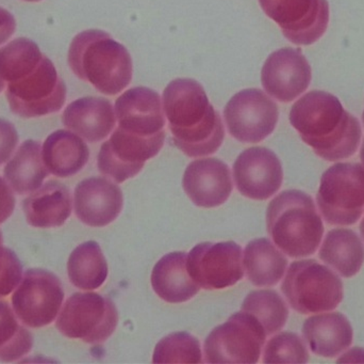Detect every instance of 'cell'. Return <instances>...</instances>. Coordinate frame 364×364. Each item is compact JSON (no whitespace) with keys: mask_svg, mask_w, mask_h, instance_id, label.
<instances>
[{"mask_svg":"<svg viewBox=\"0 0 364 364\" xmlns=\"http://www.w3.org/2000/svg\"><path fill=\"white\" fill-rule=\"evenodd\" d=\"M289 118L304 142L323 160L352 157L360 145L363 130L358 119L328 92H308L293 105Z\"/></svg>","mask_w":364,"mask_h":364,"instance_id":"6da1fadb","label":"cell"},{"mask_svg":"<svg viewBox=\"0 0 364 364\" xmlns=\"http://www.w3.org/2000/svg\"><path fill=\"white\" fill-rule=\"evenodd\" d=\"M162 105L175 145L188 157L215 153L225 137L224 124L198 81L177 78L164 91Z\"/></svg>","mask_w":364,"mask_h":364,"instance_id":"7a4b0ae2","label":"cell"},{"mask_svg":"<svg viewBox=\"0 0 364 364\" xmlns=\"http://www.w3.org/2000/svg\"><path fill=\"white\" fill-rule=\"evenodd\" d=\"M68 66L79 79L105 95H117L132 83V56L102 30H85L73 38Z\"/></svg>","mask_w":364,"mask_h":364,"instance_id":"3957f363","label":"cell"},{"mask_svg":"<svg viewBox=\"0 0 364 364\" xmlns=\"http://www.w3.org/2000/svg\"><path fill=\"white\" fill-rule=\"evenodd\" d=\"M267 226L275 245L290 258L314 254L324 234L314 200L301 190H286L269 203Z\"/></svg>","mask_w":364,"mask_h":364,"instance_id":"277c9868","label":"cell"},{"mask_svg":"<svg viewBox=\"0 0 364 364\" xmlns=\"http://www.w3.org/2000/svg\"><path fill=\"white\" fill-rule=\"evenodd\" d=\"M291 308L301 314L333 311L343 301L339 276L316 260L293 262L282 284Z\"/></svg>","mask_w":364,"mask_h":364,"instance_id":"5b68a950","label":"cell"},{"mask_svg":"<svg viewBox=\"0 0 364 364\" xmlns=\"http://www.w3.org/2000/svg\"><path fill=\"white\" fill-rule=\"evenodd\" d=\"M318 209L333 226H352L364 211V166L338 162L325 171L316 194Z\"/></svg>","mask_w":364,"mask_h":364,"instance_id":"8992f818","label":"cell"},{"mask_svg":"<svg viewBox=\"0 0 364 364\" xmlns=\"http://www.w3.org/2000/svg\"><path fill=\"white\" fill-rule=\"evenodd\" d=\"M119 324L117 307L97 293H75L66 301L57 320L58 331L89 344H100L112 336Z\"/></svg>","mask_w":364,"mask_h":364,"instance_id":"52a82bcc","label":"cell"},{"mask_svg":"<svg viewBox=\"0 0 364 364\" xmlns=\"http://www.w3.org/2000/svg\"><path fill=\"white\" fill-rule=\"evenodd\" d=\"M267 337L264 328L255 316L243 311L237 312L208 336L203 348L205 361L257 363Z\"/></svg>","mask_w":364,"mask_h":364,"instance_id":"ba28073f","label":"cell"},{"mask_svg":"<svg viewBox=\"0 0 364 364\" xmlns=\"http://www.w3.org/2000/svg\"><path fill=\"white\" fill-rule=\"evenodd\" d=\"M6 95L13 113L30 119L61 110L65 104L66 85L53 61L44 56L29 76L8 83Z\"/></svg>","mask_w":364,"mask_h":364,"instance_id":"9c48e42d","label":"cell"},{"mask_svg":"<svg viewBox=\"0 0 364 364\" xmlns=\"http://www.w3.org/2000/svg\"><path fill=\"white\" fill-rule=\"evenodd\" d=\"M63 299V286L57 276L45 269H29L13 293V310L23 325L41 328L55 320Z\"/></svg>","mask_w":364,"mask_h":364,"instance_id":"30bf717a","label":"cell"},{"mask_svg":"<svg viewBox=\"0 0 364 364\" xmlns=\"http://www.w3.org/2000/svg\"><path fill=\"white\" fill-rule=\"evenodd\" d=\"M229 134L245 143H258L269 136L279 119L277 104L260 89H245L230 98L224 109Z\"/></svg>","mask_w":364,"mask_h":364,"instance_id":"8fae6325","label":"cell"},{"mask_svg":"<svg viewBox=\"0 0 364 364\" xmlns=\"http://www.w3.org/2000/svg\"><path fill=\"white\" fill-rule=\"evenodd\" d=\"M164 139V132L156 136L141 137L117 128L100 147L98 169L117 183H123L136 177L145 162L159 153Z\"/></svg>","mask_w":364,"mask_h":364,"instance_id":"7c38bea8","label":"cell"},{"mask_svg":"<svg viewBox=\"0 0 364 364\" xmlns=\"http://www.w3.org/2000/svg\"><path fill=\"white\" fill-rule=\"evenodd\" d=\"M188 275L203 290H223L243 279L242 248L235 241L201 243L186 258Z\"/></svg>","mask_w":364,"mask_h":364,"instance_id":"4fadbf2b","label":"cell"},{"mask_svg":"<svg viewBox=\"0 0 364 364\" xmlns=\"http://www.w3.org/2000/svg\"><path fill=\"white\" fill-rule=\"evenodd\" d=\"M259 4L293 44H314L328 27L327 0H259Z\"/></svg>","mask_w":364,"mask_h":364,"instance_id":"5bb4252c","label":"cell"},{"mask_svg":"<svg viewBox=\"0 0 364 364\" xmlns=\"http://www.w3.org/2000/svg\"><path fill=\"white\" fill-rule=\"evenodd\" d=\"M311 66L301 49L284 47L267 57L261 72L265 92L282 103H291L311 83Z\"/></svg>","mask_w":364,"mask_h":364,"instance_id":"9a60e30c","label":"cell"},{"mask_svg":"<svg viewBox=\"0 0 364 364\" xmlns=\"http://www.w3.org/2000/svg\"><path fill=\"white\" fill-rule=\"evenodd\" d=\"M233 179L237 190L252 200H267L282 187V162L273 151L254 147L240 154L233 165Z\"/></svg>","mask_w":364,"mask_h":364,"instance_id":"2e32d148","label":"cell"},{"mask_svg":"<svg viewBox=\"0 0 364 364\" xmlns=\"http://www.w3.org/2000/svg\"><path fill=\"white\" fill-rule=\"evenodd\" d=\"M117 128L130 134L151 137L164 132L166 115L161 98L146 87H136L124 92L114 106Z\"/></svg>","mask_w":364,"mask_h":364,"instance_id":"e0dca14e","label":"cell"},{"mask_svg":"<svg viewBox=\"0 0 364 364\" xmlns=\"http://www.w3.org/2000/svg\"><path fill=\"white\" fill-rule=\"evenodd\" d=\"M182 186L186 196L197 207H220L228 200L232 192L230 170L216 158L194 160L184 171Z\"/></svg>","mask_w":364,"mask_h":364,"instance_id":"ac0fdd59","label":"cell"},{"mask_svg":"<svg viewBox=\"0 0 364 364\" xmlns=\"http://www.w3.org/2000/svg\"><path fill=\"white\" fill-rule=\"evenodd\" d=\"M123 205L121 188L105 177L83 180L75 189V213L87 226H108L119 217Z\"/></svg>","mask_w":364,"mask_h":364,"instance_id":"d6986e66","label":"cell"},{"mask_svg":"<svg viewBox=\"0 0 364 364\" xmlns=\"http://www.w3.org/2000/svg\"><path fill=\"white\" fill-rule=\"evenodd\" d=\"M117 115L110 100L85 96L70 103L62 115L68 130L91 143L104 140L117 125Z\"/></svg>","mask_w":364,"mask_h":364,"instance_id":"ffe728a7","label":"cell"},{"mask_svg":"<svg viewBox=\"0 0 364 364\" xmlns=\"http://www.w3.org/2000/svg\"><path fill=\"white\" fill-rule=\"evenodd\" d=\"M303 336L312 353L333 358L352 345L354 331L346 316L333 312L307 318L304 323Z\"/></svg>","mask_w":364,"mask_h":364,"instance_id":"44dd1931","label":"cell"},{"mask_svg":"<svg viewBox=\"0 0 364 364\" xmlns=\"http://www.w3.org/2000/svg\"><path fill=\"white\" fill-rule=\"evenodd\" d=\"M23 209L28 224L34 228L63 226L72 214L70 190L60 182H47L23 200Z\"/></svg>","mask_w":364,"mask_h":364,"instance_id":"7402d4cb","label":"cell"},{"mask_svg":"<svg viewBox=\"0 0 364 364\" xmlns=\"http://www.w3.org/2000/svg\"><path fill=\"white\" fill-rule=\"evenodd\" d=\"M186 258V252H172L164 256L154 267L151 286L156 294L166 303H186L200 290L188 275Z\"/></svg>","mask_w":364,"mask_h":364,"instance_id":"603a6c76","label":"cell"},{"mask_svg":"<svg viewBox=\"0 0 364 364\" xmlns=\"http://www.w3.org/2000/svg\"><path fill=\"white\" fill-rule=\"evenodd\" d=\"M42 156L49 172L55 177H68L82 170L89 162L90 150L74 132L59 130L47 137Z\"/></svg>","mask_w":364,"mask_h":364,"instance_id":"cb8c5ba5","label":"cell"},{"mask_svg":"<svg viewBox=\"0 0 364 364\" xmlns=\"http://www.w3.org/2000/svg\"><path fill=\"white\" fill-rule=\"evenodd\" d=\"M48 172L43 160L42 147L38 141L34 140L21 143L4 170L6 183L18 194H30L38 190Z\"/></svg>","mask_w":364,"mask_h":364,"instance_id":"d4e9b609","label":"cell"},{"mask_svg":"<svg viewBox=\"0 0 364 364\" xmlns=\"http://www.w3.org/2000/svg\"><path fill=\"white\" fill-rule=\"evenodd\" d=\"M321 260L344 278L359 273L364 262V246L360 237L350 229H333L323 241Z\"/></svg>","mask_w":364,"mask_h":364,"instance_id":"484cf974","label":"cell"},{"mask_svg":"<svg viewBox=\"0 0 364 364\" xmlns=\"http://www.w3.org/2000/svg\"><path fill=\"white\" fill-rule=\"evenodd\" d=\"M248 280L256 286H274L282 279L288 260L267 239H255L244 251Z\"/></svg>","mask_w":364,"mask_h":364,"instance_id":"4316f807","label":"cell"},{"mask_svg":"<svg viewBox=\"0 0 364 364\" xmlns=\"http://www.w3.org/2000/svg\"><path fill=\"white\" fill-rule=\"evenodd\" d=\"M108 273L106 258L96 241H85L70 254L68 274L76 288L85 291L100 288Z\"/></svg>","mask_w":364,"mask_h":364,"instance_id":"83f0119b","label":"cell"},{"mask_svg":"<svg viewBox=\"0 0 364 364\" xmlns=\"http://www.w3.org/2000/svg\"><path fill=\"white\" fill-rule=\"evenodd\" d=\"M44 55L33 41L18 38L0 48V78L15 83L29 76L42 61Z\"/></svg>","mask_w":364,"mask_h":364,"instance_id":"f1b7e54d","label":"cell"},{"mask_svg":"<svg viewBox=\"0 0 364 364\" xmlns=\"http://www.w3.org/2000/svg\"><path fill=\"white\" fill-rule=\"evenodd\" d=\"M241 309L260 322L267 336L282 331L289 318V309L284 299L272 290L250 292L244 299Z\"/></svg>","mask_w":364,"mask_h":364,"instance_id":"f546056e","label":"cell"},{"mask_svg":"<svg viewBox=\"0 0 364 364\" xmlns=\"http://www.w3.org/2000/svg\"><path fill=\"white\" fill-rule=\"evenodd\" d=\"M14 310L0 301V361L13 363L28 354L33 346L31 333L19 324Z\"/></svg>","mask_w":364,"mask_h":364,"instance_id":"4dcf8cb0","label":"cell"},{"mask_svg":"<svg viewBox=\"0 0 364 364\" xmlns=\"http://www.w3.org/2000/svg\"><path fill=\"white\" fill-rule=\"evenodd\" d=\"M154 363H201L200 343L188 333H175L156 345Z\"/></svg>","mask_w":364,"mask_h":364,"instance_id":"1f68e13d","label":"cell"},{"mask_svg":"<svg viewBox=\"0 0 364 364\" xmlns=\"http://www.w3.org/2000/svg\"><path fill=\"white\" fill-rule=\"evenodd\" d=\"M309 353L303 340L292 333H282L267 342L263 352L264 363H307Z\"/></svg>","mask_w":364,"mask_h":364,"instance_id":"d6a6232c","label":"cell"},{"mask_svg":"<svg viewBox=\"0 0 364 364\" xmlns=\"http://www.w3.org/2000/svg\"><path fill=\"white\" fill-rule=\"evenodd\" d=\"M23 278V265L16 254L0 246V298L10 295Z\"/></svg>","mask_w":364,"mask_h":364,"instance_id":"836d02e7","label":"cell"},{"mask_svg":"<svg viewBox=\"0 0 364 364\" xmlns=\"http://www.w3.org/2000/svg\"><path fill=\"white\" fill-rule=\"evenodd\" d=\"M18 143L16 128L8 120L0 118V166L10 160Z\"/></svg>","mask_w":364,"mask_h":364,"instance_id":"e575fe53","label":"cell"},{"mask_svg":"<svg viewBox=\"0 0 364 364\" xmlns=\"http://www.w3.org/2000/svg\"><path fill=\"white\" fill-rule=\"evenodd\" d=\"M15 207V198L8 183L0 177V224L11 217Z\"/></svg>","mask_w":364,"mask_h":364,"instance_id":"d590c367","label":"cell"},{"mask_svg":"<svg viewBox=\"0 0 364 364\" xmlns=\"http://www.w3.org/2000/svg\"><path fill=\"white\" fill-rule=\"evenodd\" d=\"M16 30V21L14 16L0 6V45L4 44Z\"/></svg>","mask_w":364,"mask_h":364,"instance_id":"8d00e7d4","label":"cell"},{"mask_svg":"<svg viewBox=\"0 0 364 364\" xmlns=\"http://www.w3.org/2000/svg\"><path fill=\"white\" fill-rule=\"evenodd\" d=\"M4 87H6V81L0 78V93L4 91Z\"/></svg>","mask_w":364,"mask_h":364,"instance_id":"74e56055","label":"cell"},{"mask_svg":"<svg viewBox=\"0 0 364 364\" xmlns=\"http://www.w3.org/2000/svg\"><path fill=\"white\" fill-rule=\"evenodd\" d=\"M360 158H361V162H363V165L364 166V140L363 142V147H361V150H360Z\"/></svg>","mask_w":364,"mask_h":364,"instance_id":"f35d334b","label":"cell"},{"mask_svg":"<svg viewBox=\"0 0 364 364\" xmlns=\"http://www.w3.org/2000/svg\"><path fill=\"white\" fill-rule=\"evenodd\" d=\"M360 233H361V235H363V237L364 239V218L363 219V222H361V224H360Z\"/></svg>","mask_w":364,"mask_h":364,"instance_id":"ab89813d","label":"cell"},{"mask_svg":"<svg viewBox=\"0 0 364 364\" xmlns=\"http://www.w3.org/2000/svg\"><path fill=\"white\" fill-rule=\"evenodd\" d=\"M2 243H4V239H2V233L1 231H0V246L2 245Z\"/></svg>","mask_w":364,"mask_h":364,"instance_id":"60d3db41","label":"cell"},{"mask_svg":"<svg viewBox=\"0 0 364 364\" xmlns=\"http://www.w3.org/2000/svg\"><path fill=\"white\" fill-rule=\"evenodd\" d=\"M23 1H28V2H38V1H42V0H23Z\"/></svg>","mask_w":364,"mask_h":364,"instance_id":"b9f144b4","label":"cell"},{"mask_svg":"<svg viewBox=\"0 0 364 364\" xmlns=\"http://www.w3.org/2000/svg\"><path fill=\"white\" fill-rule=\"evenodd\" d=\"M363 124H364V111H363Z\"/></svg>","mask_w":364,"mask_h":364,"instance_id":"7bdbcfd3","label":"cell"}]
</instances>
